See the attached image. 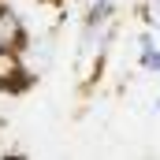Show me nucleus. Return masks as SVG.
<instances>
[{"instance_id": "obj_4", "label": "nucleus", "mask_w": 160, "mask_h": 160, "mask_svg": "<svg viewBox=\"0 0 160 160\" xmlns=\"http://www.w3.org/2000/svg\"><path fill=\"white\" fill-rule=\"evenodd\" d=\"M153 108H157V112H160V93H157V104H153Z\"/></svg>"}, {"instance_id": "obj_3", "label": "nucleus", "mask_w": 160, "mask_h": 160, "mask_svg": "<svg viewBox=\"0 0 160 160\" xmlns=\"http://www.w3.org/2000/svg\"><path fill=\"white\" fill-rule=\"evenodd\" d=\"M138 19H142V26L160 34V0H138Z\"/></svg>"}, {"instance_id": "obj_1", "label": "nucleus", "mask_w": 160, "mask_h": 160, "mask_svg": "<svg viewBox=\"0 0 160 160\" xmlns=\"http://www.w3.org/2000/svg\"><path fill=\"white\" fill-rule=\"evenodd\" d=\"M0 48H26V26L8 4H0Z\"/></svg>"}, {"instance_id": "obj_2", "label": "nucleus", "mask_w": 160, "mask_h": 160, "mask_svg": "<svg viewBox=\"0 0 160 160\" xmlns=\"http://www.w3.org/2000/svg\"><path fill=\"white\" fill-rule=\"evenodd\" d=\"M138 67L145 75H160V34L149 26L138 34Z\"/></svg>"}]
</instances>
